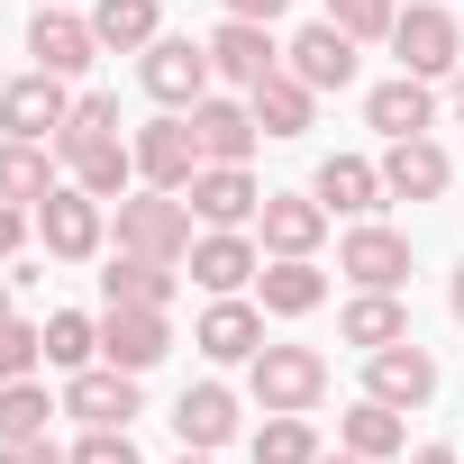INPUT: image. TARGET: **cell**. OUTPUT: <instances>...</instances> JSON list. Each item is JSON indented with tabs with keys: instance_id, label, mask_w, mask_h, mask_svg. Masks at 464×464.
<instances>
[{
	"instance_id": "6da1fadb",
	"label": "cell",
	"mask_w": 464,
	"mask_h": 464,
	"mask_svg": "<svg viewBox=\"0 0 464 464\" xmlns=\"http://www.w3.org/2000/svg\"><path fill=\"white\" fill-rule=\"evenodd\" d=\"M119 246L128 256H155V265H191V200L182 191H128L119 200Z\"/></svg>"
},
{
	"instance_id": "7a4b0ae2",
	"label": "cell",
	"mask_w": 464,
	"mask_h": 464,
	"mask_svg": "<svg viewBox=\"0 0 464 464\" xmlns=\"http://www.w3.org/2000/svg\"><path fill=\"white\" fill-rule=\"evenodd\" d=\"M392 55H401V73H419V82L455 73V64H464V28H455V10H446V0H410V10L392 19Z\"/></svg>"
},
{
	"instance_id": "3957f363",
	"label": "cell",
	"mask_w": 464,
	"mask_h": 464,
	"mask_svg": "<svg viewBox=\"0 0 464 464\" xmlns=\"http://www.w3.org/2000/svg\"><path fill=\"white\" fill-rule=\"evenodd\" d=\"M37 237H46V256H64V265L101 256V237H110V200L82 191V182H55V191L37 200Z\"/></svg>"
},
{
	"instance_id": "277c9868",
	"label": "cell",
	"mask_w": 464,
	"mask_h": 464,
	"mask_svg": "<svg viewBox=\"0 0 464 464\" xmlns=\"http://www.w3.org/2000/svg\"><path fill=\"white\" fill-rule=\"evenodd\" d=\"M64 119H73V82L64 73H10L0 82V137H37V146H55L64 137Z\"/></svg>"
},
{
	"instance_id": "5b68a950",
	"label": "cell",
	"mask_w": 464,
	"mask_h": 464,
	"mask_svg": "<svg viewBox=\"0 0 464 464\" xmlns=\"http://www.w3.org/2000/svg\"><path fill=\"white\" fill-rule=\"evenodd\" d=\"M246 392H256L265 410H319V401H328V355H319V346H265V355L246 364Z\"/></svg>"
},
{
	"instance_id": "8992f818",
	"label": "cell",
	"mask_w": 464,
	"mask_h": 464,
	"mask_svg": "<svg viewBox=\"0 0 464 464\" xmlns=\"http://www.w3.org/2000/svg\"><path fill=\"white\" fill-rule=\"evenodd\" d=\"M137 82H146V101L155 110H191V101H209V46H191V37H155L146 55H137Z\"/></svg>"
},
{
	"instance_id": "52a82bcc",
	"label": "cell",
	"mask_w": 464,
	"mask_h": 464,
	"mask_svg": "<svg viewBox=\"0 0 464 464\" xmlns=\"http://www.w3.org/2000/svg\"><path fill=\"white\" fill-rule=\"evenodd\" d=\"M128 146H137V182H155V191H191V173L209 164V155H200V137H191V110L146 119Z\"/></svg>"
},
{
	"instance_id": "ba28073f",
	"label": "cell",
	"mask_w": 464,
	"mask_h": 464,
	"mask_svg": "<svg viewBox=\"0 0 464 464\" xmlns=\"http://www.w3.org/2000/svg\"><path fill=\"white\" fill-rule=\"evenodd\" d=\"M337 274H346L355 292H401V283H410V237L382 227V218H355L346 246H337Z\"/></svg>"
},
{
	"instance_id": "9c48e42d",
	"label": "cell",
	"mask_w": 464,
	"mask_h": 464,
	"mask_svg": "<svg viewBox=\"0 0 464 464\" xmlns=\"http://www.w3.org/2000/svg\"><path fill=\"white\" fill-rule=\"evenodd\" d=\"M200 46H209V73H218V82H237V92H256L265 73H283V46H274L265 19H218Z\"/></svg>"
},
{
	"instance_id": "30bf717a",
	"label": "cell",
	"mask_w": 464,
	"mask_h": 464,
	"mask_svg": "<svg viewBox=\"0 0 464 464\" xmlns=\"http://www.w3.org/2000/svg\"><path fill=\"white\" fill-rule=\"evenodd\" d=\"M191 346H200L209 364H256V355H265V301H237V292H218V301L200 310Z\"/></svg>"
},
{
	"instance_id": "8fae6325",
	"label": "cell",
	"mask_w": 464,
	"mask_h": 464,
	"mask_svg": "<svg viewBox=\"0 0 464 464\" xmlns=\"http://www.w3.org/2000/svg\"><path fill=\"white\" fill-rule=\"evenodd\" d=\"M164 355H173V319H164V310H101V364L155 373Z\"/></svg>"
},
{
	"instance_id": "7c38bea8",
	"label": "cell",
	"mask_w": 464,
	"mask_h": 464,
	"mask_svg": "<svg viewBox=\"0 0 464 464\" xmlns=\"http://www.w3.org/2000/svg\"><path fill=\"white\" fill-rule=\"evenodd\" d=\"M364 392H373V401H392V410H419V401H437V355H428L419 337L373 346V355H364Z\"/></svg>"
},
{
	"instance_id": "4fadbf2b",
	"label": "cell",
	"mask_w": 464,
	"mask_h": 464,
	"mask_svg": "<svg viewBox=\"0 0 464 464\" xmlns=\"http://www.w3.org/2000/svg\"><path fill=\"white\" fill-rule=\"evenodd\" d=\"M28 55H37V73H92V55H101V37H92V10H37L28 19Z\"/></svg>"
},
{
	"instance_id": "5bb4252c",
	"label": "cell",
	"mask_w": 464,
	"mask_h": 464,
	"mask_svg": "<svg viewBox=\"0 0 464 464\" xmlns=\"http://www.w3.org/2000/svg\"><path fill=\"white\" fill-rule=\"evenodd\" d=\"M64 419H82V428H128V419H137V373H119V364L64 373Z\"/></svg>"
},
{
	"instance_id": "9a60e30c",
	"label": "cell",
	"mask_w": 464,
	"mask_h": 464,
	"mask_svg": "<svg viewBox=\"0 0 464 464\" xmlns=\"http://www.w3.org/2000/svg\"><path fill=\"white\" fill-rule=\"evenodd\" d=\"M182 200H191V218H200V227H246V218L265 209V191H256V173H246V164H200Z\"/></svg>"
},
{
	"instance_id": "2e32d148",
	"label": "cell",
	"mask_w": 464,
	"mask_h": 464,
	"mask_svg": "<svg viewBox=\"0 0 464 464\" xmlns=\"http://www.w3.org/2000/svg\"><path fill=\"white\" fill-rule=\"evenodd\" d=\"M283 64H292L310 92H346V82H355V37H346L337 19H310V28L283 46Z\"/></svg>"
},
{
	"instance_id": "e0dca14e",
	"label": "cell",
	"mask_w": 464,
	"mask_h": 464,
	"mask_svg": "<svg viewBox=\"0 0 464 464\" xmlns=\"http://www.w3.org/2000/svg\"><path fill=\"white\" fill-rule=\"evenodd\" d=\"M55 155H64V173H73L82 191H101V200H128V182H137V146H128V137H55Z\"/></svg>"
},
{
	"instance_id": "ac0fdd59",
	"label": "cell",
	"mask_w": 464,
	"mask_h": 464,
	"mask_svg": "<svg viewBox=\"0 0 464 464\" xmlns=\"http://www.w3.org/2000/svg\"><path fill=\"white\" fill-rule=\"evenodd\" d=\"M256 227H265L274 256H319V237H328V200H319V191H265Z\"/></svg>"
},
{
	"instance_id": "d6986e66",
	"label": "cell",
	"mask_w": 464,
	"mask_h": 464,
	"mask_svg": "<svg viewBox=\"0 0 464 464\" xmlns=\"http://www.w3.org/2000/svg\"><path fill=\"white\" fill-rule=\"evenodd\" d=\"M265 274V256H256V237H237V227H209V237H191V283L218 301V292H246Z\"/></svg>"
},
{
	"instance_id": "ffe728a7",
	"label": "cell",
	"mask_w": 464,
	"mask_h": 464,
	"mask_svg": "<svg viewBox=\"0 0 464 464\" xmlns=\"http://www.w3.org/2000/svg\"><path fill=\"white\" fill-rule=\"evenodd\" d=\"M191 137H200L209 164H246L265 128H256V101H218L209 92V101H191Z\"/></svg>"
},
{
	"instance_id": "44dd1931",
	"label": "cell",
	"mask_w": 464,
	"mask_h": 464,
	"mask_svg": "<svg viewBox=\"0 0 464 464\" xmlns=\"http://www.w3.org/2000/svg\"><path fill=\"white\" fill-rule=\"evenodd\" d=\"M446 182H455V164H446L437 137H392V155H382V191L392 200H437Z\"/></svg>"
},
{
	"instance_id": "7402d4cb",
	"label": "cell",
	"mask_w": 464,
	"mask_h": 464,
	"mask_svg": "<svg viewBox=\"0 0 464 464\" xmlns=\"http://www.w3.org/2000/svg\"><path fill=\"white\" fill-rule=\"evenodd\" d=\"M173 437L200 446V455H218L227 437H237V392H227V382H191V392L173 401Z\"/></svg>"
},
{
	"instance_id": "603a6c76",
	"label": "cell",
	"mask_w": 464,
	"mask_h": 464,
	"mask_svg": "<svg viewBox=\"0 0 464 464\" xmlns=\"http://www.w3.org/2000/svg\"><path fill=\"white\" fill-rule=\"evenodd\" d=\"M256 301H265V319H310V310L328 301V274H319L310 256H274V265L256 274Z\"/></svg>"
},
{
	"instance_id": "cb8c5ba5",
	"label": "cell",
	"mask_w": 464,
	"mask_h": 464,
	"mask_svg": "<svg viewBox=\"0 0 464 464\" xmlns=\"http://www.w3.org/2000/svg\"><path fill=\"white\" fill-rule=\"evenodd\" d=\"M246 101H256V128H265V137H310V119H319V92H310L292 64H283V73H265Z\"/></svg>"
},
{
	"instance_id": "d4e9b609",
	"label": "cell",
	"mask_w": 464,
	"mask_h": 464,
	"mask_svg": "<svg viewBox=\"0 0 464 464\" xmlns=\"http://www.w3.org/2000/svg\"><path fill=\"white\" fill-rule=\"evenodd\" d=\"M364 119H373L382 137H428V119H437V92H428L419 73H392V82H373V92H364Z\"/></svg>"
},
{
	"instance_id": "484cf974",
	"label": "cell",
	"mask_w": 464,
	"mask_h": 464,
	"mask_svg": "<svg viewBox=\"0 0 464 464\" xmlns=\"http://www.w3.org/2000/svg\"><path fill=\"white\" fill-rule=\"evenodd\" d=\"M310 191L328 200V218L346 209V218H364V209H382L392 191H382V164H364V155H328L319 173H310Z\"/></svg>"
},
{
	"instance_id": "4316f807",
	"label": "cell",
	"mask_w": 464,
	"mask_h": 464,
	"mask_svg": "<svg viewBox=\"0 0 464 464\" xmlns=\"http://www.w3.org/2000/svg\"><path fill=\"white\" fill-rule=\"evenodd\" d=\"M101 301L110 310H173V265H155V256H110V274H101Z\"/></svg>"
},
{
	"instance_id": "83f0119b",
	"label": "cell",
	"mask_w": 464,
	"mask_h": 464,
	"mask_svg": "<svg viewBox=\"0 0 464 464\" xmlns=\"http://www.w3.org/2000/svg\"><path fill=\"white\" fill-rule=\"evenodd\" d=\"M92 37H101V55H146L164 37V10L155 0H92Z\"/></svg>"
},
{
	"instance_id": "f1b7e54d",
	"label": "cell",
	"mask_w": 464,
	"mask_h": 464,
	"mask_svg": "<svg viewBox=\"0 0 464 464\" xmlns=\"http://www.w3.org/2000/svg\"><path fill=\"white\" fill-rule=\"evenodd\" d=\"M337 337H346V346H364V355H373V346H401V337H410L401 292H355V301L337 310Z\"/></svg>"
},
{
	"instance_id": "f546056e",
	"label": "cell",
	"mask_w": 464,
	"mask_h": 464,
	"mask_svg": "<svg viewBox=\"0 0 464 464\" xmlns=\"http://www.w3.org/2000/svg\"><path fill=\"white\" fill-rule=\"evenodd\" d=\"M337 446H346V455H373V464H382V455H401V446H410V428H401V410H392V401H373V392H364V401H355V410L337 419Z\"/></svg>"
},
{
	"instance_id": "4dcf8cb0",
	"label": "cell",
	"mask_w": 464,
	"mask_h": 464,
	"mask_svg": "<svg viewBox=\"0 0 464 464\" xmlns=\"http://www.w3.org/2000/svg\"><path fill=\"white\" fill-rule=\"evenodd\" d=\"M46 191H55V155H46L37 137H0V200L37 209Z\"/></svg>"
},
{
	"instance_id": "1f68e13d",
	"label": "cell",
	"mask_w": 464,
	"mask_h": 464,
	"mask_svg": "<svg viewBox=\"0 0 464 464\" xmlns=\"http://www.w3.org/2000/svg\"><path fill=\"white\" fill-rule=\"evenodd\" d=\"M256 464H319V428H310V410H265V428H256Z\"/></svg>"
},
{
	"instance_id": "d6a6232c",
	"label": "cell",
	"mask_w": 464,
	"mask_h": 464,
	"mask_svg": "<svg viewBox=\"0 0 464 464\" xmlns=\"http://www.w3.org/2000/svg\"><path fill=\"white\" fill-rule=\"evenodd\" d=\"M46 364H55V373H82V364H101V319H82V310H55V319H46Z\"/></svg>"
},
{
	"instance_id": "836d02e7",
	"label": "cell",
	"mask_w": 464,
	"mask_h": 464,
	"mask_svg": "<svg viewBox=\"0 0 464 464\" xmlns=\"http://www.w3.org/2000/svg\"><path fill=\"white\" fill-rule=\"evenodd\" d=\"M46 419H64V410L46 401L37 373L28 382H0V446H10V437H46Z\"/></svg>"
},
{
	"instance_id": "e575fe53",
	"label": "cell",
	"mask_w": 464,
	"mask_h": 464,
	"mask_svg": "<svg viewBox=\"0 0 464 464\" xmlns=\"http://www.w3.org/2000/svg\"><path fill=\"white\" fill-rule=\"evenodd\" d=\"M37 364H46V328L10 310V319H0V382H28Z\"/></svg>"
},
{
	"instance_id": "d590c367",
	"label": "cell",
	"mask_w": 464,
	"mask_h": 464,
	"mask_svg": "<svg viewBox=\"0 0 464 464\" xmlns=\"http://www.w3.org/2000/svg\"><path fill=\"white\" fill-rule=\"evenodd\" d=\"M319 19H337V28H346V37L364 46V37H392V19H401V0H328Z\"/></svg>"
},
{
	"instance_id": "8d00e7d4",
	"label": "cell",
	"mask_w": 464,
	"mask_h": 464,
	"mask_svg": "<svg viewBox=\"0 0 464 464\" xmlns=\"http://www.w3.org/2000/svg\"><path fill=\"white\" fill-rule=\"evenodd\" d=\"M64 137H119V101L110 92H82L73 119H64Z\"/></svg>"
},
{
	"instance_id": "74e56055",
	"label": "cell",
	"mask_w": 464,
	"mask_h": 464,
	"mask_svg": "<svg viewBox=\"0 0 464 464\" xmlns=\"http://www.w3.org/2000/svg\"><path fill=\"white\" fill-rule=\"evenodd\" d=\"M73 464H137V437H128V428H82Z\"/></svg>"
},
{
	"instance_id": "f35d334b",
	"label": "cell",
	"mask_w": 464,
	"mask_h": 464,
	"mask_svg": "<svg viewBox=\"0 0 464 464\" xmlns=\"http://www.w3.org/2000/svg\"><path fill=\"white\" fill-rule=\"evenodd\" d=\"M28 227H37V209H19V200H0V265H10V256L28 246Z\"/></svg>"
},
{
	"instance_id": "ab89813d",
	"label": "cell",
	"mask_w": 464,
	"mask_h": 464,
	"mask_svg": "<svg viewBox=\"0 0 464 464\" xmlns=\"http://www.w3.org/2000/svg\"><path fill=\"white\" fill-rule=\"evenodd\" d=\"M0 464H73V455H55L46 437H10V446H0Z\"/></svg>"
},
{
	"instance_id": "60d3db41",
	"label": "cell",
	"mask_w": 464,
	"mask_h": 464,
	"mask_svg": "<svg viewBox=\"0 0 464 464\" xmlns=\"http://www.w3.org/2000/svg\"><path fill=\"white\" fill-rule=\"evenodd\" d=\"M283 10H292V0H227V19H265V28H274Z\"/></svg>"
},
{
	"instance_id": "b9f144b4",
	"label": "cell",
	"mask_w": 464,
	"mask_h": 464,
	"mask_svg": "<svg viewBox=\"0 0 464 464\" xmlns=\"http://www.w3.org/2000/svg\"><path fill=\"white\" fill-rule=\"evenodd\" d=\"M410 464H464V455H455V446H419Z\"/></svg>"
},
{
	"instance_id": "7bdbcfd3",
	"label": "cell",
	"mask_w": 464,
	"mask_h": 464,
	"mask_svg": "<svg viewBox=\"0 0 464 464\" xmlns=\"http://www.w3.org/2000/svg\"><path fill=\"white\" fill-rule=\"evenodd\" d=\"M446 301H455V319H464V265H455V283H446Z\"/></svg>"
},
{
	"instance_id": "ee69618b",
	"label": "cell",
	"mask_w": 464,
	"mask_h": 464,
	"mask_svg": "<svg viewBox=\"0 0 464 464\" xmlns=\"http://www.w3.org/2000/svg\"><path fill=\"white\" fill-rule=\"evenodd\" d=\"M319 464H373V455H346V446H337V455H319Z\"/></svg>"
},
{
	"instance_id": "f6af8a7d",
	"label": "cell",
	"mask_w": 464,
	"mask_h": 464,
	"mask_svg": "<svg viewBox=\"0 0 464 464\" xmlns=\"http://www.w3.org/2000/svg\"><path fill=\"white\" fill-rule=\"evenodd\" d=\"M173 464H209V455H200V446H182V455H173Z\"/></svg>"
},
{
	"instance_id": "bcb514c9",
	"label": "cell",
	"mask_w": 464,
	"mask_h": 464,
	"mask_svg": "<svg viewBox=\"0 0 464 464\" xmlns=\"http://www.w3.org/2000/svg\"><path fill=\"white\" fill-rule=\"evenodd\" d=\"M455 119H464V64H455Z\"/></svg>"
},
{
	"instance_id": "7dc6e473",
	"label": "cell",
	"mask_w": 464,
	"mask_h": 464,
	"mask_svg": "<svg viewBox=\"0 0 464 464\" xmlns=\"http://www.w3.org/2000/svg\"><path fill=\"white\" fill-rule=\"evenodd\" d=\"M0 319H10V283H0Z\"/></svg>"
},
{
	"instance_id": "c3c4849f",
	"label": "cell",
	"mask_w": 464,
	"mask_h": 464,
	"mask_svg": "<svg viewBox=\"0 0 464 464\" xmlns=\"http://www.w3.org/2000/svg\"><path fill=\"white\" fill-rule=\"evenodd\" d=\"M37 10H73V0H37Z\"/></svg>"
},
{
	"instance_id": "681fc988",
	"label": "cell",
	"mask_w": 464,
	"mask_h": 464,
	"mask_svg": "<svg viewBox=\"0 0 464 464\" xmlns=\"http://www.w3.org/2000/svg\"><path fill=\"white\" fill-rule=\"evenodd\" d=\"M0 82H10V73H0Z\"/></svg>"
}]
</instances>
